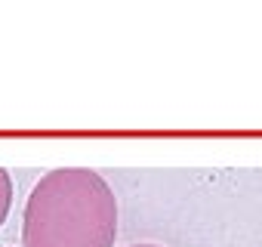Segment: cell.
Masks as SVG:
<instances>
[{"label":"cell","mask_w":262,"mask_h":247,"mask_svg":"<svg viewBox=\"0 0 262 247\" xmlns=\"http://www.w3.org/2000/svg\"><path fill=\"white\" fill-rule=\"evenodd\" d=\"M117 198L102 173L59 167L37 179L22 210V247H114Z\"/></svg>","instance_id":"6da1fadb"},{"label":"cell","mask_w":262,"mask_h":247,"mask_svg":"<svg viewBox=\"0 0 262 247\" xmlns=\"http://www.w3.org/2000/svg\"><path fill=\"white\" fill-rule=\"evenodd\" d=\"M10 207H13V176H10V170L0 167V225L7 222Z\"/></svg>","instance_id":"7a4b0ae2"},{"label":"cell","mask_w":262,"mask_h":247,"mask_svg":"<svg viewBox=\"0 0 262 247\" xmlns=\"http://www.w3.org/2000/svg\"><path fill=\"white\" fill-rule=\"evenodd\" d=\"M129 247H161V244H129Z\"/></svg>","instance_id":"3957f363"}]
</instances>
